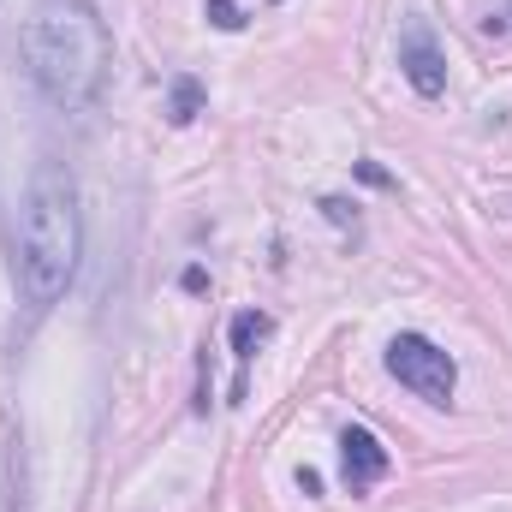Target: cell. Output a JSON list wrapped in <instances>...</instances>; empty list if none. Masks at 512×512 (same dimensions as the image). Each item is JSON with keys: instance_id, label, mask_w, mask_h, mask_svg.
<instances>
[{"instance_id": "obj_1", "label": "cell", "mask_w": 512, "mask_h": 512, "mask_svg": "<svg viewBox=\"0 0 512 512\" xmlns=\"http://www.w3.org/2000/svg\"><path fill=\"white\" fill-rule=\"evenodd\" d=\"M108 24L90 0H42L24 24V60L54 108H90L108 78Z\"/></svg>"}, {"instance_id": "obj_2", "label": "cell", "mask_w": 512, "mask_h": 512, "mask_svg": "<svg viewBox=\"0 0 512 512\" xmlns=\"http://www.w3.org/2000/svg\"><path fill=\"white\" fill-rule=\"evenodd\" d=\"M84 256V215L66 167L42 161L30 191H24V221H18V292L30 310H48L66 298L72 274Z\"/></svg>"}, {"instance_id": "obj_3", "label": "cell", "mask_w": 512, "mask_h": 512, "mask_svg": "<svg viewBox=\"0 0 512 512\" xmlns=\"http://www.w3.org/2000/svg\"><path fill=\"white\" fill-rule=\"evenodd\" d=\"M387 376L399 387H411L423 405H453V387H459V364L435 346V340H423V334H393L387 340Z\"/></svg>"}, {"instance_id": "obj_4", "label": "cell", "mask_w": 512, "mask_h": 512, "mask_svg": "<svg viewBox=\"0 0 512 512\" xmlns=\"http://www.w3.org/2000/svg\"><path fill=\"white\" fill-rule=\"evenodd\" d=\"M399 72H405V84L423 102L447 96V54L435 48V36H429L423 18H405V30H399Z\"/></svg>"}, {"instance_id": "obj_5", "label": "cell", "mask_w": 512, "mask_h": 512, "mask_svg": "<svg viewBox=\"0 0 512 512\" xmlns=\"http://www.w3.org/2000/svg\"><path fill=\"white\" fill-rule=\"evenodd\" d=\"M387 465H393L387 447L364 429V423H346V429H340V477H346L352 495H370V489L387 477Z\"/></svg>"}, {"instance_id": "obj_6", "label": "cell", "mask_w": 512, "mask_h": 512, "mask_svg": "<svg viewBox=\"0 0 512 512\" xmlns=\"http://www.w3.org/2000/svg\"><path fill=\"white\" fill-rule=\"evenodd\" d=\"M274 334V316H262V310H245V316H233V358H239V382H233V399H245V364L256 358V346Z\"/></svg>"}, {"instance_id": "obj_7", "label": "cell", "mask_w": 512, "mask_h": 512, "mask_svg": "<svg viewBox=\"0 0 512 512\" xmlns=\"http://www.w3.org/2000/svg\"><path fill=\"white\" fill-rule=\"evenodd\" d=\"M197 108H203V84H197V78H173L167 120H173V126H191V120H197Z\"/></svg>"}, {"instance_id": "obj_8", "label": "cell", "mask_w": 512, "mask_h": 512, "mask_svg": "<svg viewBox=\"0 0 512 512\" xmlns=\"http://www.w3.org/2000/svg\"><path fill=\"white\" fill-rule=\"evenodd\" d=\"M316 209H322L334 227H358V203H346V197H322Z\"/></svg>"}, {"instance_id": "obj_9", "label": "cell", "mask_w": 512, "mask_h": 512, "mask_svg": "<svg viewBox=\"0 0 512 512\" xmlns=\"http://www.w3.org/2000/svg\"><path fill=\"white\" fill-rule=\"evenodd\" d=\"M203 12H209V24H215V30H239V24H245V12H239L233 0H209Z\"/></svg>"}, {"instance_id": "obj_10", "label": "cell", "mask_w": 512, "mask_h": 512, "mask_svg": "<svg viewBox=\"0 0 512 512\" xmlns=\"http://www.w3.org/2000/svg\"><path fill=\"white\" fill-rule=\"evenodd\" d=\"M483 36L507 42V36H512V6H501V12H489V18H483Z\"/></svg>"}, {"instance_id": "obj_11", "label": "cell", "mask_w": 512, "mask_h": 512, "mask_svg": "<svg viewBox=\"0 0 512 512\" xmlns=\"http://www.w3.org/2000/svg\"><path fill=\"white\" fill-rule=\"evenodd\" d=\"M298 489H304V495L316 501V495H322V471H310V465H298Z\"/></svg>"}, {"instance_id": "obj_12", "label": "cell", "mask_w": 512, "mask_h": 512, "mask_svg": "<svg viewBox=\"0 0 512 512\" xmlns=\"http://www.w3.org/2000/svg\"><path fill=\"white\" fill-rule=\"evenodd\" d=\"M358 179H364V185H393V179H387L376 161H358Z\"/></svg>"}]
</instances>
